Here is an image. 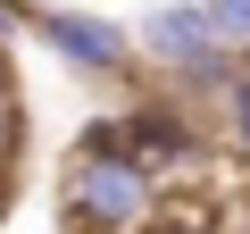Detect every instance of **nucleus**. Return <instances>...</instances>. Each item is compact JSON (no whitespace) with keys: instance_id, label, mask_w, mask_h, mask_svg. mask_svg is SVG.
<instances>
[{"instance_id":"f257e3e1","label":"nucleus","mask_w":250,"mask_h":234,"mask_svg":"<svg viewBox=\"0 0 250 234\" xmlns=\"http://www.w3.org/2000/svg\"><path fill=\"white\" fill-rule=\"evenodd\" d=\"M150 209H159V184L117 151V126H100V134H83L67 151V217L75 226H92V234H142Z\"/></svg>"},{"instance_id":"f03ea898","label":"nucleus","mask_w":250,"mask_h":234,"mask_svg":"<svg viewBox=\"0 0 250 234\" xmlns=\"http://www.w3.org/2000/svg\"><path fill=\"white\" fill-rule=\"evenodd\" d=\"M117 151L125 159H134L159 192H167V176H184V167H200V151H208V134L192 126V109L184 100H134V109H125L117 117Z\"/></svg>"},{"instance_id":"7ed1b4c3","label":"nucleus","mask_w":250,"mask_h":234,"mask_svg":"<svg viewBox=\"0 0 250 234\" xmlns=\"http://www.w3.org/2000/svg\"><path fill=\"white\" fill-rule=\"evenodd\" d=\"M125 42H142V59H159V67H167V75H184V84H225V75H233V50H217V34L200 25L192 0L150 9V17H142V34H125Z\"/></svg>"},{"instance_id":"20e7f679","label":"nucleus","mask_w":250,"mask_h":234,"mask_svg":"<svg viewBox=\"0 0 250 234\" xmlns=\"http://www.w3.org/2000/svg\"><path fill=\"white\" fill-rule=\"evenodd\" d=\"M34 34L67 59V67H92V75H125L134 67V42H125V25L108 17H83V9H25Z\"/></svg>"},{"instance_id":"39448f33","label":"nucleus","mask_w":250,"mask_h":234,"mask_svg":"<svg viewBox=\"0 0 250 234\" xmlns=\"http://www.w3.org/2000/svg\"><path fill=\"white\" fill-rule=\"evenodd\" d=\"M192 9L217 34V50H250V0H192Z\"/></svg>"},{"instance_id":"423d86ee","label":"nucleus","mask_w":250,"mask_h":234,"mask_svg":"<svg viewBox=\"0 0 250 234\" xmlns=\"http://www.w3.org/2000/svg\"><path fill=\"white\" fill-rule=\"evenodd\" d=\"M217 109H225V134L250 151V67H233V75L217 84Z\"/></svg>"},{"instance_id":"0eeeda50","label":"nucleus","mask_w":250,"mask_h":234,"mask_svg":"<svg viewBox=\"0 0 250 234\" xmlns=\"http://www.w3.org/2000/svg\"><path fill=\"white\" fill-rule=\"evenodd\" d=\"M17 25H25V0H0V42H9Z\"/></svg>"},{"instance_id":"6e6552de","label":"nucleus","mask_w":250,"mask_h":234,"mask_svg":"<svg viewBox=\"0 0 250 234\" xmlns=\"http://www.w3.org/2000/svg\"><path fill=\"white\" fill-rule=\"evenodd\" d=\"M142 234H192V226H159V217H150V226H142Z\"/></svg>"},{"instance_id":"1a4fd4ad","label":"nucleus","mask_w":250,"mask_h":234,"mask_svg":"<svg viewBox=\"0 0 250 234\" xmlns=\"http://www.w3.org/2000/svg\"><path fill=\"white\" fill-rule=\"evenodd\" d=\"M0 209H9V167H0Z\"/></svg>"}]
</instances>
